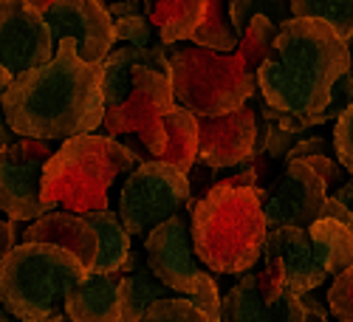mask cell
I'll list each match as a JSON object with an SVG mask.
<instances>
[{"label":"cell","instance_id":"6da1fadb","mask_svg":"<svg viewBox=\"0 0 353 322\" xmlns=\"http://www.w3.org/2000/svg\"><path fill=\"white\" fill-rule=\"evenodd\" d=\"M0 108L17 139L68 141L88 136L105 119L99 66H88L74 40H60L46 66L14 77Z\"/></svg>","mask_w":353,"mask_h":322},{"label":"cell","instance_id":"7a4b0ae2","mask_svg":"<svg viewBox=\"0 0 353 322\" xmlns=\"http://www.w3.org/2000/svg\"><path fill=\"white\" fill-rule=\"evenodd\" d=\"M345 71H350V46L328 23L288 17L280 23L272 57L254 77L266 105L291 116H316Z\"/></svg>","mask_w":353,"mask_h":322},{"label":"cell","instance_id":"3957f363","mask_svg":"<svg viewBox=\"0 0 353 322\" xmlns=\"http://www.w3.org/2000/svg\"><path fill=\"white\" fill-rule=\"evenodd\" d=\"M263 272H257L260 294L305 297L328 277L353 269V218L342 203L328 195L322 215L308 229L280 226L269 229L263 246Z\"/></svg>","mask_w":353,"mask_h":322},{"label":"cell","instance_id":"277c9868","mask_svg":"<svg viewBox=\"0 0 353 322\" xmlns=\"http://www.w3.org/2000/svg\"><path fill=\"white\" fill-rule=\"evenodd\" d=\"M139 167L136 156L119 139L88 133L63 141L43 167L40 201L46 212H105L122 179Z\"/></svg>","mask_w":353,"mask_h":322},{"label":"cell","instance_id":"5b68a950","mask_svg":"<svg viewBox=\"0 0 353 322\" xmlns=\"http://www.w3.org/2000/svg\"><path fill=\"white\" fill-rule=\"evenodd\" d=\"M263 198L252 187L215 184L190 212V238L203 269L246 274L266 246Z\"/></svg>","mask_w":353,"mask_h":322},{"label":"cell","instance_id":"8992f818","mask_svg":"<svg viewBox=\"0 0 353 322\" xmlns=\"http://www.w3.org/2000/svg\"><path fill=\"white\" fill-rule=\"evenodd\" d=\"M85 274L88 269L60 246L20 243L0 260V303L23 322H46L63 311Z\"/></svg>","mask_w":353,"mask_h":322},{"label":"cell","instance_id":"52a82bcc","mask_svg":"<svg viewBox=\"0 0 353 322\" xmlns=\"http://www.w3.org/2000/svg\"><path fill=\"white\" fill-rule=\"evenodd\" d=\"M170 85L175 105L195 119L232 113L257 94V77L238 54H215L195 46L170 48Z\"/></svg>","mask_w":353,"mask_h":322},{"label":"cell","instance_id":"ba28073f","mask_svg":"<svg viewBox=\"0 0 353 322\" xmlns=\"http://www.w3.org/2000/svg\"><path fill=\"white\" fill-rule=\"evenodd\" d=\"M190 201V179L167 161L139 164L119 190V215L130 238H147L156 226L181 215Z\"/></svg>","mask_w":353,"mask_h":322},{"label":"cell","instance_id":"9c48e42d","mask_svg":"<svg viewBox=\"0 0 353 322\" xmlns=\"http://www.w3.org/2000/svg\"><path fill=\"white\" fill-rule=\"evenodd\" d=\"M179 108L172 97V85L170 77L153 68H139L133 74V88L128 99L105 110L102 128L108 130V136H136L153 159L164 156L167 148V133H164V119Z\"/></svg>","mask_w":353,"mask_h":322},{"label":"cell","instance_id":"30bf717a","mask_svg":"<svg viewBox=\"0 0 353 322\" xmlns=\"http://www.w3.org/2000/svg\"><path fill=\"white\" fill-rule=\"evenodd\" d=\"M54 150V141L37 139H17L9 148H0V215L3 218L34 223L46 215L40 201L43 167Z\"/></svg>","mask_w":353,"mask_h":322},{"label":"cell","instance_id":"8fae6325","mask_svg":"<svg viewBox=\"0 0 353 322\" xmlns=\"http://www.w3.org/2000/svg\"><path fill=\"white\" fill-rule=\"evenodd\" d=\"M144 263L161 285H167L175 297L184 300H190L195 288L210 277L192 249L190 218L184 215L170 218L144 238Z\"/></svg>","mask_w":353,"mask_h":322},{"label":"cell","instance_id":"7c38bea8","mask_svg":"<svg viewBox=\"0 0 353 322\" xmlns=\"http://www.w3.org/2000/svg\"><path fill=\"white\" fill-rule=\"evenodd\" d=\"M54 51L43 12L23 0H0V68L20 77L46 66Z\"/></svg>","mask_w":353,"mask_h":322},{"label":"cell","instance_id":"4fadbf2b","mask_svg":"<svg viewBox=\"0 0 353 322\" xmlns=\"http://www.w3.org/2000/svg\"><path fill=\"white\" fill-rule=\"evenodd\" d=\"M43 14L54 46L74 40L88 66H99L113 51V17L102 0H54Z\"/></svg>","mask_w":353,"mask_h":322},{"label":"cell","instance_id":"5bb4252c","mask_svg":"<svg viewBox=\"0 0 353 322\" xmlns=\"http://www.w3.org/2000/svg\"><path fill=\"white\" fill-rule=\"evenodd\" d=\"M328 201V187L305 161H291L283 167L272 198L263 203L266 229L294 226L308 229L319 221Z\"/></svg>","mask_w":353,"mask_h":322},{"label":"cell","instance_id":"9a60e30c","mask_svg":"<svg viewBox=\"0 0 353 322\" xmlns=\"http://www.w3.org/2000/svg\"><path fill=\"white\" fill-rule=\"evenodd\" d=\"M257 150V110L252 99L223 116L198 119V161L210 170L241 167L254 159Z\"/></svg>","mask_w":353,"mask_h":322},{"label":"cell","instance_id":"2e32d148","mask_svg":"<svg viewBox=\"0 0 353 322\" xmlns=\"http://www.w3.org/2000/svg\"><path fill=\"white\" fill-rule=\"evenodd\" d=\"M139 68H153L170 77V48L161 43H153L147 48H133V46L113 48L99 63V88H102L105 110L119 108L128 99L133 88V74Z\"/></svg>","mask_w":353,"mask_h":322},{"label":"cell","instance_id":"e0dca14e","mask_svg":"<svg viewBox=\"0 0 353 322\" xmlns=\"http://www.w3.org/2000/svg\"><path fill=\"white\" fill-rule=\"evenodd\" d=\"M223 322H305V305L300 297L266 300L260 294L257 272H246L226 291Z\"/></svg>","mask_w":353,"mask_h":322},{"label":"cell","instance_id":"ac0fdd59","mask_svg":"<svg viewBox=\"0 0 353 322\" xmlns=\"http://www.w3.org/2000/svg\"><path fill=\"white\" fill-rule=\"evenodd\" d=\"M23 243H48V246H60L65 252H71L85 269L94 266L97 260V232L94 226L85 221V215H74V212H46L43 218H37L34 223H28Z\"/></svg>","mask_w":353,"mask_h":322},{"label":"cell","instance_id":"d6986e66","mask_svg":"<svg viewBox=\"0 0 353 322\" xmlns=\"http://www.w3.org/2000/svg\"><path fill=\"white\" fill-rule=\"evenodd\" d=\"M119 280L122 274H91L71 291L63 311L74 322H119Z\"/></svg>","mask_w":353,"mask_h":322},{"label":"cell","instance_id":"ffe728a7","mask_svg":"<svg viewBox=\"0 0 353 322\" xmlns=\"http://www.w3.org/2000/svg\"><path fill=\"white\" fill-rule=\"evenodd\" d=\"M203 14H207V0H153L147 20L159 32V43L172 48L192 40Z\"/></svg>","mask_w":353,"mask_h":322},{"label":"cell","instance_id":"44dd1931","mask_svg":"<svg viewBox=\"0 0 353 322\" xmlns=\"http://www.w3.org/2000/svg\"><path fill=\"white\" fill-rule=\"evenodd\" d=\"M85 221L94 226L97 241H99L97 260L88 272L91 274H122L125 263L133 252V238L125 232L119 215L113 210H105V212H88Z\"/></svg>","mask_w":353,"mask_h":322},{"label":"cell","instance_id":"7402d4cb","mask_svg":"<svg viewBox=\"0 0 353 322\" xmlns=\"http://www.w3.org/2000/svg\"><path fill=\"white\" fill-rule=\"evenodd\" d=\"M170 297H175L172 291L153 277L147 263H139L136 272L119 280V322H141L153 303Z\"/></svg>","mask_w":353,"mask_h":322},{"label":"cell","instance_id":"603a6c76","mask_svg":"<svg viewBox=\"0 0 353 322\" xmlns=\"http://www.w3.org/2000/svg\"><path fill=\"white\" fill-rule=\"evenodd\" d=\"M164 133H167V148L159 161H167L187 175L198 161V119L190 110L175 108L164 119Z\"/></svg>","mask_w":353,"mask_h":322},{"label":"cell","instance_id":"cb8c5ba5","mask_svg":"<svg viewBox=\"0 0 353 322\" xmlns=\"http://www.w3.org/2000/svg\"><path fill=\"white\" fill-rule=\"evenodd\" d=\"M195 48H207L215 54H234L241 37L234 34L229 20V0H207V14H203L198 32L192 34Z\"/></svg>","mask_w":353,"mask_h":322},{"label":"cell","instance_id":"d4e9b609","mask_svg":"<svg viewBox=\"0 0 353 322\" xmlns=\"http://www.w3.org/2000/svg\"><path fill=\"white\" fill-rule=\"evenodd\" d=\"M291 17L328 23L342 43H353V0H288Z\"/></svg>","mask_w":353,"mask_h":322},{"label":"cell","instance_id":"484cf974","mask_svg":"<svg viewBox=\"0 0 353 322\" xmlns=\"http://www.w3.org/2000/svg\"><path fill=\"white\" fill-rule=\"evenodd\" d=\"M277 32H280V23H274L269 14H254L246 26V32L241 34V43H238V54L241 60L246 63L249 71L257 74V68L263 66L272 57L274 51V40H277Z\"/></svg>","mask_w":353,"mask_h":322},{"label":"cell","instance_id":"4316f807","mask_svg":"<svg viewBox=\"0 0 353 322\" xmlns=\"http://www.w3.org/2000/svg\"><path fill=\"white\" fill-rule=\"evenodd\" d=\"M254 14H269L274 23H285L291 17L288 6H277L272 3V0H229V20H232V28H234V34H243L246 32V26Z\"/></svg>","mask_w":353,"mask_h":322},{"label":"cell","instance_id":"83f0119b","mask_svg":"<svg viewBox=\"0 0 353 322\" xmlns=\"http://www.w3.org/2000/svg\"><path fill=\"white\" fill-rule=\"evenodd\" d=\"M141 322H210L190 300L184 297H170V300H159L147 308Z\"/></svg>","mask_w":353,"mask_h":322},{"label":"cell","instance_id":"f1b7e54d","mask_svg":"<svg viewBox=\"0 0 353 322\" xmlns=\"http://www.w3.org/2000/svg\"><path fill=\"white\" fill-rule=\"evenodd\" d=\"M113 40L128 43L133 48L153 46V23L144 14H128V17H113Z\"/></svg>","mask_w":353,"mask_h":322},{"label":"cell","instance_id":"f546056e","mask_svg":"<svg viewBox=\"0 0 353 322\" xmlns=\"http://www.w3.org/2000/svg\"><path fill=\"white\" fill-rule=\"evenodd\" d=\"M328 308L339 322H353V269L334 277L328 288Z\"/></svg>","mask_w":353,"mask_h":322},{"label":"cell","instance_id":"4dcf8cb0","mask_svg":"<svg viewBox=\"0 0 353 322\" xmlns=\"http://www.w3.org/2000/svg\"><path fill=\"white\" fill-rule=\"evenodd\" d=\"M334 159L353 179V102L336 119V128H334Z\"/></svg>","mask_w":353,"mask_h":322},{"label":"cell","instance_id":"1f68e13d","mask_svg":"<svg viewBox=\"0 0 353 322\" xmlns=\"http://www.w3.org/2000/svg\"><path fill=\"white\" fill-rule=\"evenodd\" d=\"M190 303H192L203 316H207L210 322H223V297H221L218 283H215L212 274L195 288V294L190 297Z\"/></svg>","mask_w":353,"mask_h":322},{"label":"cell","instance_id":"d6a6232c","mask_svg":"<svg viewBox=\"0 0 353 322\" xmlns=\"http://www.w3.org/2000/svg\"><path fill=\"white\" fill-rule=\"evenodd\" d=\"M260 130H263V141H257L254 156L260 153V156H266L269 161L285 159V153L294 148V144H297V136L280 130L277 125H269V122H266V128H260Z\"/></svg>","mask_w":353,"mask_h":322},{"label":"cell","instance_id":"836d02e7","mask_svg":"<svg viewBox=\"0 0 353 322\" xmlns=\"http://www.w3.org/2000/svg\"><path fill=\"white\" fill-rule=\"evenodd\" d=\"M322 181H325V187H328V195H334L347 179H345V170L339 167V161L334 159V156H314V159H303Z\"/></svg>","mask_w":353,"mask_h":322},{"label":"cell","instance_id":"e575fe53","mask_svg":"<svg viewBox=\"0 0 353 322\" xmlns=\"http://www.w3.org/2000/svg\"><path fill=\"white\" fill-rule=\"evenodd\" d=\"M314 156H334V148L325 141V139H319V136H314V139H303V141H297L294 148L285 153V159H283V167L285 164H291V161H303V159H314Z\"/></svg>","mask_w":353,"mask_h":322},{"label":"cell","instance_id":"d590c367","mask_svg":"<svg viewBox=\"0 0 353 322\" xmlns=\"http://www.w3.org/2000/svg\"><path fill=\"white\" fill-rule=\"evenodd\" d=\"M14 82V77L9 74V71H3L0 68V97L6 94V88ZM17 141V136L9 130V125H6V119H3V108H0V148H9V144H14Z\"/></svg>","mask_w":353,"mask_h":322},{"label":"cell","instance_id":"8d00e7d4","mask_svg":"<svg viewBox=\"0 0 353 322\" xmlns=\"http://www.w3.org/2000/svg\"><path fill=\"white\" fill-rule=\"evenodd\" d=\"M300 300L305 305V322H328V314H325V308L319 305V300H314L311 294H305Z\"/></svg>","mask_w":353,"mask_h":322},{"label":"cell","instance_id":"74e56055","mask_svg":"<svg viewBox=\"0 0 353 322\" xmlns=\"http://www.w3.org/2000/svg\"><path fill=\"white\" fill-rule=\"evenodd\" d=\"M17 243H14V238H12V223L0 215V260H3L12 249H14Z\"/></svg>","mask_w":353,"mask_h":322},{"label":"cell","instance_id":"f35d334b","mask_svg":"<svg viewBox=\"0 0 353 322\" xmlns=\"http://www.w3.org/2000/svg\"><path fill=\"white\" fill-rule=\"evenodd\" d=\"M122 144H125V148H128V150H130V153L136 156V161H139V164L156 161V159L150 156V150H147V148H144V144H141V141H139L136 136H125V141H122Z\"/></svg>","mask_w":353,"mask_h":322},{"label":"cell","instance_id":"ab89813d","mask_svg":"<svg viewBox=\"0 0 353 322\" xmlns=\"http://www.w3.org/2000/svg\"><path fill=\"white\" fill-rule=\"evenodd\" d=\"M334 198L342 203V207L350 212V218H353V179H347V181L334 192Z\"/></svg>","mask_w":353,"mask_h":322},{"label":"cell","instance_id":"60d3db41","mask_svg":"<svg viewBox=\"0 0 353 322\" xmlns=\"http://www.w3.org/2000/svg\"><path fill=\"white\" fill-rule=\"evenodd\" d=\"M0 322H23V319H17V316H14L3 303H0Z\"/></svg>","mask_w":353,"mask_h":322},{"label":"cell","instance_id":"b9f144b4","mask_svg":"<svg viewBox=\"0 0 353 322\" xmlns=\"http://www.w3.org/2000/svg\"><path fill=\"white\" fill-rule=\"evenodd\" d=\"M23 3H28V6H34L37 12H46L51 3H54V0H23Z\"/></svg>","mask_w":353,"mask_h":322},{"label":"cell","instance_id":"7bdbcfd3","mask_svg":"<svg viewBox=\"0 0 353 322\" xmlns=\"http://www.w3.org/2000/svg\"><path fill=\"white\" fill-rule=\"evenodd\" d=\"M46 322H74V319H71L65 311H60V314H54L51 319H46Z\"/></svg>","mask_w":353,"mask_h":322}]
</instances>
